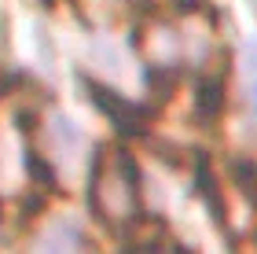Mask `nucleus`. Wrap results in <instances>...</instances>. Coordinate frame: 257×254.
<instances>
[{"label": "nucleus", "instance_id": "nucleus-1", "mask_svg": "<svg viewBox=\"0 0 257 254\" xmlns=\"http://www.w3.org/2000/svg\"><path fill=\"white\" fill-rule=\"evenodd\" d=\"M88 89H92V100H96V107L107 114V118L118 125L125 136H136V133H144V129H147V118H151V111H147V107H140V103L125 100V96H118L114 89L96 85V81H88Z\"/></svg>", "mask_w": 257, "mask_h": 254}, {"label": "nucleus", "instance_id": "nucleus-2", "mask_svg": "<svg viewBox=\"0 0 257 254\" xmlns=\"http://www.w3.org/2000/svg\"><path fill=\"white\" fill-rule=\"evenodd\" d=\"M224 111V74H206L195 89V114L198 122H213Z\"/></svg>", "mask_w": 257, "mask_h": 254}, {"label": "nucleus", "instance_id": "nucleus-3", "mask_svg": "<svg viewBox=\"0 0 257 254\" xmlns=\"http://www.w3.org/2000/svg\"><path fill=\"white\" fill-rule=\"evenodd\" d=\"M81 250H85V236L70 225H59L41 247V254H81Z\"/></svg>", "mask_w": 257, "mask_h": 254}, {"label": "nucleus", "instance_id": "nucleus-4", "mask_svg": "<svg viewBox=\"0 0 257 254\" xmlns=\"http://www.w3.org/2000/svg\"><path fill=\"white\" fill-rule=\"evenodd\" d=\"M231 173H235V184L242 188V195L257 206V162H235Z\"/></svg>", "mask_w": 257, "mask_h": 254}, {"label": "nucleus", "instance_id": "nucleus-5", "mask_svg": "<svg viewBox=\"0 0 257 254\" xmlns=\"http://www.w3.org/2000/svg\"><path fill=\"white\" fill-rule=\"evenodd\" d=\"M26 170L33 173V177H37V184H48V188L55 184V173H52V166H44V162H41V158L33 155V151L26 155Z\"/></svg>", "mask_w": 257, "mask_h": 254}, {"label": "nucleus", "instance_id": "nucleus-6", "mask_svg": "<svg viewBox=\"0 0 257 254\" xmlns=\"http://www.w3.org/2000/svg\"><path fill=\"white\" fill-rule=\"evenodd\" d=\"M242 63H246V81H250V92L257 96V41L246 44V52H242Z\"/></svg>", "mask_w": 257, "mask_h": 254}, {"label": "nucleus", "instance_id": "nucleus-7", "mask_svg": "<svg viewBox=\"0 0 257 254\" xmlns=\"http://www.w3.org/2000/svg\"><path fill=\"white\" fill-rule=\"evenodd\" d=\"M15 81H19V74H11V70H0V96H4L8 89H15Z\"/></svg>", "mask_w": 257, "mask_h": 254}, {"label": "nucleus", "instance_id": "nucleus-8", "mask_svg": "<svg viewBox=\"0 0 257 254\" xmlns=\"http://www.w3.org/2000/svg\"><path fill=\"white\" fill-rule=\"evenodd\" d=\"M191 8H198V0H177V11H191Z\"/></svg>", "mask_w": 257, "mask_h": 254}]
</instances>
